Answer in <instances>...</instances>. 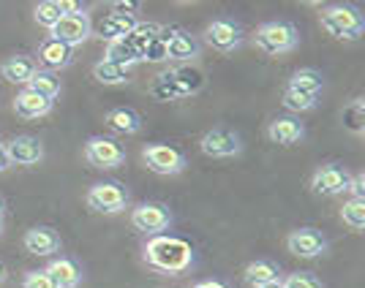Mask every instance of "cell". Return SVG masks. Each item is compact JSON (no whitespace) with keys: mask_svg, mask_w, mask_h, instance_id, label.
Returning <instances> with one entry per match:
<instances>
[{"mask_svg":"<svg viewBox=\"0 0 365 288\" xmlns=\"http://www.w3.org/2000/svg\"><path fill=\"white\" fill-rule=\"evenodd\" d=\"M145 258L155 270L164 272H182L191 264V245L178 237H153L145 247Z\"/></svg>","mask_w":365,"mask_h":288,"instance_id":"cell-1","label":"cell"},{"mask_svg":"<svg viewBox=\"0 0 365 288\" xmlns=\"http://www.w3.org/2000/svg\"><path fill=\"white\" fill-rule=\"evenodd\" d=\"M322 28L335 38H360L363 33V16L349 6H335L322 14Z\"/></svg>","mask_w":365,"mask_h":288,"instance_id":"cell-2","label":"cell"},{"mask_svg":"<svg viewBox=\"0 0 365 288\" xmlns=\"http://www.w3.org/2000/svg\"><path fill=\"white\" fill-rule=\"evenodd\" d=\"M297 41V33L287 22H267L257 31V46L267 55H284Z\"/></svg>","mask_w":365,"mask_h":288,"instance_id":"cell-3","label":"cell"},{"mask_svg":"<svg viewBox=\"0 0 365 288\" xmlns=\"http://www.w3.org/2000/svg\"><path fill=\"white\" fill-rule=\"evenodd\" d=\"M91 36V19L82 11H71V14H63L61 22L52 28V38H58L63 44L74 46L82 44L85 38Z\"/></svg>","mask_w":365,"mask_h":288,"instance_id":"cell-4","label":"cell"},{"mask_svg":"<svg viewBox=\"0 0 365 288\" xmlns=\"http://www.w3.org/2000/svg\"><path fill=\"white\" fill-rule=\"evenodd\" d=\"M88 204L98 213H120L125 207V191L115 182H98L88 191Z\"/></svg>","mask_w":365,"mask_h":288,"instance_id":"cell-5","label":"cell"},{"mask_svg":"<svg viewBox=\"0 0 365 288\" xmlns=\"http://www.w3.org/2000/svg\"><path fill=\"white\" fill-rule=\"evenodd\" d=\"M85 155H88V161H91L93 166H101V169L120 166L123 158H125L120 144H115L112 139H91L88 147H85Z\"/></svg>","mask_w":365,"mask_h":288,"instance_id":"cell-6","label":"cell"},{"mask_svg":"<svg viewBox=\"0 0 365 288\" xmlns=\"http://www.w3.org/2000/svg\"><path fill=\"white\" fill-rule=\"evenodd\" d=\"M145 161L155 174H178L182 169V155L167 144H153L145 150Z\"/></svg>","mask_w":365,"mask_h":288,"instance_id":"cell-7","label":"cell"},{"mask_svg":"<svg viewBox=\"0 0 365 288\" xmlns=\"http://www.w3.org/2000/svg\"><path fill=\"white\" fill-rule=\"evenodd\" d=\"M202 152L213 155V158H229L240 152V139L235 137L227 128H215L210 134L202 137Z\"/></svg>","mask_w":365,"mask_h":288,"instance_id":"cell-8","label":"cell"},{"mask_svg":"<svg viewBox=\"0 0 365 288\" xmlns=\"http://www.w3.org/2000/svg\"><path fill=\"white\" fill-rule=\"evenodd\" d=\"M6 155H9V164L14 161V164H22V166H33V164H38V161L44 158V147H41V142H38V139L16 137V139L9 142Z\"/></svg>","mask_w":365,"mask_h":288,"instance_id":"cell-9","label":"cell"},{"mask_svg":"<svg viewBox=\"0 0 365 288\" xmlns=\"http://www.w3.org/2000/svg\"><path fill=\"white\" fill-rule=\"evenodd\" d=\"M131 223L139 231H164L169 226V210L161 204H139L137 210L131 213Z\"/></svg>","mask_w":365,"mask_h":288,"instance_id":"cell-10","label":"cell"},{"mask_svg":"<svg viewBox=\"0 0 365 288\" xmlns=\"http://www.w3.org/2000/svg\"><path fill=\"white\" fill-rule=\"evenodd\" d=\"M311 185H314V193H319V196H335V193H341V191H349V174L338 166L319 169V171L314 174V182H311Z\"/></svg>","mask_w":365,"mask_h":288,"instance_id":"cell-11","label":"cell"},{"mask_svg":"<svg viewBox=\"0 0 365 288\" xmlns=\"http://www.w3.org/2000/svg\"><path fill=\"white\" fill-rule=\"evenodd\" d=\"M287 245H289V250L294 256L317 258L324 250V237H322L319 231H314V228H300V231H292Z\"/></svg>","mask_w":365,"mask_h":288,"instance_id":"cell-12","label":"cell"},{"mask_svg":"<svg viewBox=\"0 0 365 288\" xmlns=\"http://www.w3.org/2000/svg\"><path fill=\"white\" fill-rule=\"evenodd\" d=\"M25 247L33 256H52V253L61 250V237L52 228H31L25 234Z\"/></svg>","mask_w":365,"mask_h":288,"instance_id":"cell-13","label":"cell"},{"mask_svg":"<svg viewBox=\"0 0 365 288\" xmlns=\"http://www.w3.org/2000/svg\"><path fill=\"white\" fill-rule=\"evenodd\" d=\"M49 107H52V101L44 98V95H38V92H33V90H22L14 101L16 114H19V117H25V120L41 117V114L49 112Z\"/></svg>","mask_w":365,"mask_h":288,"instance_id":"cell-14","label":"cell"},{"mask_svg":"<svg viewBox=\"0 0 365 288\" xmlns=\"http://www.w3.org/2000/svg\"><path fill=\"white\" fill-rule=\"evenodd\" d=\"M71 11H79V6H76V3H68V0H66V3L46 0V3H38V6H36V22L52 31V28L61 22V16L71 14Z\"/></svg>","mask_w":365,"mask_h":288,"instance_id":"cell-15","label":"cell"},{"mask_svg":"<svg viewBox=\"0 0 365 288\" xmlns=\"http://www.w3.org/2000/svg\"><path fill=\"white\" fill-rule=\"evenodd\" d=\"M49 274V280L55 283L58 288H76L79 286V270H76L74 261H68V258H58V261H52L49 267L44 270Z\"/></svg>","mask_w":365,"mask_h":288,"instance_id":"cell-16","label":"cell"},{"mask_svg":"<svg viewBox=\"0 0 365 288\" xmlns=\"http://www.w3.org/2000/svg\"><path fill=\"white\" fill-rule=\"evenodd\" d=\"M134 28H137V19H134V16H123V14H109L98 22V33H101L107 41L125 38Z\"/></svg>","mask_w":365,"mask_h":288,"instance_id":"cell-17","label":"cell"},{"mask_svg":"<svg viewBox=\"0 0 365 288\" xmlns=\"http://www.w3.org/2000/svg\"><path fill=\"white\" fill-rule=\"evenodd\" d=\"M0 74L3 79H9V82H14V85H28L36 74V65H33L31 58H22V55H16L11 60H6L0 65Z\"/></svg>","mask_w":365,"mask_h":288,"instance_id":"cell-18","label":"cell"},{"mask_svg":"<svg viewBox=\"0 0 365 288\" xmlns=\"http://www.w3.org/2000/svg\"><path fill=\"white\" fill-rule=\"evenodd\" d=\"M207 41L213 46H218V49H232V46L240 41V31L229 19H215L213 25L207 28Z\"/></svg>","mask_w":365,"mask_h":288,"instance_id":"cell-19","label":"cell"},{"mask_svg":"<svg viewBox=\"0 0 365 288\" xmlns=\"http://www.w3.org/2000/svg\"><path fill=\"white\" fill-rule=\"evenodd\" d=\"M38 58H41V63H44L46 68H63V65H68V60H71V46L58 41V38H49L38 49Z\"/></svg>","mask_w":365,"mask_h":288,"instance_id":"cell-20","label":"cell"},{"mask_svg":"<svg viewBox=\"0 0 365 288\" xmlns=\"http://www.w3.org/2000/svg\"><path fill=\"white\" fill-rule=\"evenodd\" d=\"M164 41H167V58H172V60H191V58H197L199 46L191 36L175 33V36H164Z\"/></svg>","mask_w":365,"mask_h":288,"instance_id":"cell-21","label":"cell"},{"mask_svg":"<svg viewBox=\"0 0 365 288\" xmlns=\"http://www.w3.org/2000/svg\"><path fill=\"white\" fill-rule=\"evenodd\" d=\"M267 134H270L275 144H294V142L303 139V128H300V122L289 120V117H281V120L270 122Z\"/></svg>","mask_w":365,"mask_h":288,"instance_id":"cell-22","label":"cell"},{"mask_svg":"<svg viewBox=\"0 0 365 288\" xmlns=\"http://www.w3.org/2000/svg\"><path fill=\"white\" fill-rule=\"evenodd\" d=\"M107 60L118 63V65H131V63L142 60V55H139V49L131 41H128V36L125 38H118V41H109V49H107Z\"/></svg>","mask_w":365,"mask_h":288,"instance_id":"cell-23","label":"cell"},{"mask_svg":"<svg viewBox=\"0 0 365 288\" xmlns=\"http://www.w3.org/2000/svg\"><path fill=\"white\" fill-rule=\"evenodd\" d=\"M93 74H96V79H98L101 85H120V82L128 79V68H125V65H118V63H112V60H101V63H96Z\"/></svg>","mask_w":365,"mask_h":288,"instance_id":"cell-24","label":"cell"},{"mask_svg":"<svg viewBox=\"0 0 365 288\" xmlns=\"http://www.w3.org/2000/svg\"><path fill=\"white\" fill-rule=\"evenodd\" d=\"M107 122H109V128L118 131V134H137L139 131V117L131 109H112Z\"/></svg>","mask_w":365,"mask_h":288,"instance_id":"cell-25","label":"cell"},{"mask_svg":"<svg viewBox=\"0 0 365 288\" xmlns=\"http://www.w3.org/2000/svg\"><path fill=\"white\" fill-rule=\"evenodd\" d=\"M28 90L38 92V95H44V98H55L58 90H61V82L55 79V74H49V71H36L33 79L28 82Z\"/></svg>","mask_w":365,"mask_h":288,"instance_id":"cell-26","label":"cell"},{"mask_svg":"<svg viewBox=\"0 0 365 288\" xmlns=\"http://www.w3.org/2000/svg\"><path fill=\"white\" fill-rule=\"evenodd\" d=\"M289 87L297 92H311V95H317L322 87V76L317 71H311V68H303V71H297V74L289 79Z\"/></svg>","mask_w":365,"mask_h":288,"instance_id":"cell-27","label":"cell"},{"mask_svg":"<svg viewBox=\"0 0 365 288\" xmlns=\"http://www.w3.org/2000/svg\"><path fill=\"white\" fill-rule=\"evenodd\" d=\"M245 277H248V283H254V286H264V283H270V280H278V270H275L270 261H254V264H248Z\"/></svg>","mask_w":365,"mask_h":288,"instance_id":"cell-28","label":"cell"},{"mask_svg":"<svg viewBox=\"0 0 365 288\" xmlns=\"http://www.w3.org/2000/svg\"><path fill=\"white\" fill-rule=\"evenodd\" d=\"M284 107L289 109V112H308V109L317 107V95H311V92H297L287 87L284 92Z\"/></svg>","mask_w":365,"mask_h":288,"instance_id":"cell-29","label":"cell"},{"mask_svg":"<svg viewBox=\"0 0 365 288\" xmlns=\"http://www.w3.org/2000/svg\"><path fill=\"white\" fill-rule=\"evenodd\" d=\"M341 218L344 223H349L351 228H363L365 226V198H351L344 204L341 210Z\"/></svg>","mask_w":365,"mask_h":288,"instance_id":"cell-30","label":"cell"},{"mask_svg":"<svg viewBox=\"0 0 365 288\" xmlns=\"http://www.w3.org/2000/svg\"><path fill=\"white\" fill-rule=\"evenodd\" d=\"M363 117H365V104H363V101H354V104L344 112V122L349 125L351 131H363Z\"/></svg>","mask_w":365,"mask_h":288,"instance_id":"cell-31","label":"cell"},{"mask_svg":"<svg viewBox=\"0 0 365 288\" xmlns=\"http://www.w3.org/2000/svg\"><path fill=\"white\" fill-rule=\"evenodd\" d=\"M284 288H322V283L314 277V274L308 272H300V274H292L287 283H281Z\"/></svg>","mask_w":365,"mask_h":288,"instance_id":"cell-32","label":"cell"},{"mask_svg":"<svg viewBox=\"0 0 365 288\" xmlns=\"http://www.w3.org/2000/svg\"><path fill=\"white\" fill-rule=\"evenodd\" d=\"M164 58H167V41H164V36H158L145 49V60H164Z\"/></svg>","mask_w":365,"mask_h":288,"instance_id":"cell-33","label":"cell"},{"mask_svg":"<svg viewBox=\"0 0 365 288\" xmlns=\"http://www.w3.org/2000/svg\"><path fill=\"white\" fill-rule=\"evenodd\" d=\"M22 288H58L46 272H28L22 280Z\"/></svg>","mask_w":365,"mask_h":288,"instance_id":"cell-34","label":"cell"},{"mask_svg":"<svg viewBox=\"0 0 365 288\" xmlns=\"http://www.w3.org/2000/svg\"><path fill=\"white\" fill-rule=\"evenodd\" d=\"M137 9H139V3H134V0H118V3H112V11L123 16H134Z\"/></svg>","mask_w":365,"mask_h":288,"instance_id":"cell-35","label":"cell"},{"mask_svg":"<svg viewBox=\"0 0 365 288\" xmlns=\"http://www.w3.org/2000/svg\"><path fill=\"white\" fill-rule=\"evenodd\" d=\"M349 191L354 193V198H363V193H365V177L363 174H357V177L349 182Z\"/></svg>","mask_w":365,"mask_h":288,"instance_id":"cell-36","label":"cell"},{"mask_svg":"<svg viewBox=\"0 0 365 288\" xmlns=\"http://www.w3.org/2000/svg\"><path fill=\"white\" fill-rule=\"evenodd\" d=\"M194 288H227L224 283H215V280H205V283H199V286Z\"/></svg>","mask_w":365,"mask_h":288,"instance_id":"cell-37","label":"cell"},{"mask_svg":"<svg viewBox=\"0 0 365 288\" xmlns=\"http://www.w3.org/2000/svg\"><path fill=\"white\" fill-rule=\"evenodd\" d=\"M9 169V155H6V147H0V171Z\"/></svg>","mask_w":365,"mask_h":288,"instance_id":"cell-38","label":"cell"},{"mask_svg":"<svg viewBox=\"0 0 365 288\" xmlns=\"http://www.w3.org/2000/svg\"><path fill=\"white\" fill-rule=\"evenodd\" d=\"M257 288H284V286H281V280H270V283H264V286H257Z\"/></svg>","mask_w":365,"mask_h":288,"instance_id":"cell-39","label":"cell"},{"mask_svg":"<svg viewBox=\"0 0 365 288\" xmlns=\"http://www.w3.org/2000/svg\"><path fill=\"white\" fill-rule=\"evenodd\" d=\"M6 280V270H3V264H0V283Z\"/></svg>","mask_w":365,"mask_h":288,"instance_id":"cell-40","label":"cell"},{"mask_svg":"<svg viewBox=\"0 0 365 288\" xmlns=\"http://www.w3.org/2000/svg\"><path fill=\"white\" fill-rule=\"evenodd\" d=\"M0 213H3V204H0Z\"/></svg>","mask_w":365,"mask_h":288,"instance_id":"cell-41","label":"cell"}]
</instances>
